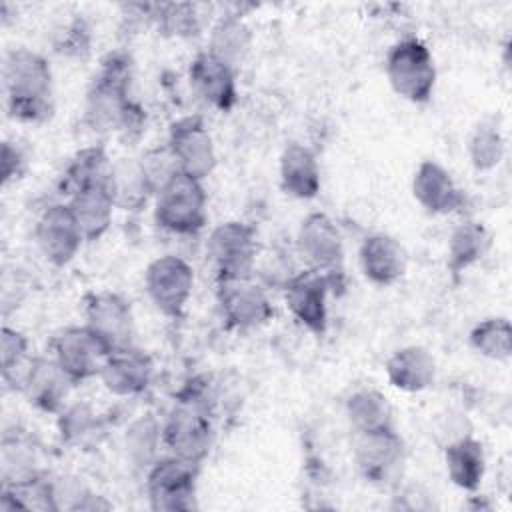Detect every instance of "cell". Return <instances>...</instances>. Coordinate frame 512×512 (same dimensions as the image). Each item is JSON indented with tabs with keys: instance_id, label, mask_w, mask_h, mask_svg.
Here are the masks:
<instances>
[{
	"instance_id": "6da1fadb",
	"label": "cell",
	"mask_w": 512,
	"mask_h": 512,
	"mask_svg": "<svg viewBox=\"0 0 512 512\" xmlns=\"http://www.w3.org/2000/svg\"><path fill=\"white\" fill-rule=\"evenodd\" d=\"M134 64L124 50L108 52L94 74L82 110V122L96 134L116 132L126 140L138 138L146 124L144 108L132 98Z\"/></svg>"
},
{
	"instance_id": "7a4b0ae2",
	"label": "cell",
	"mask_w": 512,
	"mask_h": 512,
	"mask_svg": "<svg viewBox=\"0 0 512 512\" xmlns=\"http://www.w3.org/2000/svg\"><path fill=\"white\" fill-rule=\"evenodd\" d=\"M214 442V392L204 376L190 378L174 396L162 420L168 454L202 464Z\"/></svg>"
},
{
	"instance_id": "3957f363",
	"label": "cell",
	"mask_w": 512,
	"mask_h": 512,
	"mask_svg": "<svg viewBox=\"0 0 512 512\" xmlns=\"http://www.w3.org/2000/svg\"><path fill=\"white\" fill-rule=\"evenodd\" d=\"M4 96L8 116L24 124H44L54 114V76L36 50L18 46L4 54Z\"/></svg>"
},
{
	"instance_id": "277c9868",
	"label": "cell",
	"mask_w": 512,
	"mask_h": 512,
	"mask_svg": "<svg viewBox=\"0 0 512 512\" xmlns=\"http://www.w3.org/2000/svg\"><path fill=\"white\" fill-rule=\"evenodd\" d=\"M208 220L204 180L176 172L154 194V222L178 236L198 234Z\"/></svg>"
},
{
	"instance_id": "5b68a950",
	"label": "cell",
	"mask_w": 512,
	"mask_h": 512,
	"mask_svg": "<svg viewBox=\"0 0 512 512\" xmlns=\"http://www.w3.org/2000/svg\"><path fill=\"white\" fill-rule=\"evenodd\" d=\"M384 70L390 88L412 104H426L436 88V62L430 48L416 36L394 42L386 54Z\"/></svg>"
},
{
	"instance_id": "8992f818",
	"label": "cell",
	"mask_w": 512,
	"mask_h": 512,
	"mask_svg": "<svg viewBox=\"0 0 512 512\" xmlns=\"http://www.w3.org/2000/svg\"><path fill=\"white\" fill-rule=\"evenodd\" d=\"M198 462L164 454L146 472L148 504L156 512H188L198 506Z\"/></svg>"
},
{
	"instance_id": "52a82bcc",
	"label": "cell",
	"mask_w": 512,
	"mask_h": 512,
	"mask_svg": "<svg viewBox=\"0 0 512 512\" xmlns=\"http://www.w3.org/2000/svg\"><path fill=\"white\" fill-rule=\"evenodd\" d=\"M206 256L216 282L252 276L258 256L256 230L242 220L220 222L208 236Z\"/></svg>"
},
{
	"instance_id": "ba28073f",
	"label": "cell",
	"mask_w": 512,
	"mask_h": 512,
	"mask_svg": "<svg viewBox=\"0 0 512 512\" xmlns=\"http://www.w3.org/2000/svg\"><path fill=\"white\" fill-rule=\"evenodd\" d=\"M352 458L358 474L372 486L390 488L400 484L406 462V444L396 428L378 432H356Z\"/></svg>"
},
{
	"instance_id": "9c48e42d",
	"label": "cell",
	"mask_w": 512,
	"mask_h": 512,
	"mask_svg": "<svg viewBox=\"0 0 512 512\" xmlns=\"http://www.w3.org/2000/svg\"><path fill=\"white\" fill-rule=\"evenodd\" d=\"M144 290L162 316L178 320L194 292V270L182 256H158L144 270Z\"/></svg>"
},
{
	"instance_id": "30bf717a",
	"label": "cell",
	"mask_w": 512,
	"mask_h": 512,
	"mask_svg": "<svg viewBox=\"0 0 512 512\" xmlns=\"http://www.w3.org/2000/svg\"><path fill=\"white\" fill-rule=\"evenodd\" d=\"M216 286L218 308L230 330L252 332L272 320L274 306L268 292L252 276L216 282Z\"/></svg>"
},
{
	"instance_id": "8fae6325",
	"label": "cell",
	"mask_w": 512,
	"mask_h": 512,
	"mask_svg": "<svg viewBox=\"0 0 512 512\" xmlns=\"http://www.w3.org/2000/svg\"><path fill=\"white\" fill-rule=\"evenodd\" d=\"M166 146L178 172L198 180L208 178L218 164L214 138L200 116H182L174 120L168 128Z\"/></svg>"
},
{
	"instance_id": "7c38bea8",
	"label": "cell",
	"mask_w": 512,
	"mask_h": 512,
	"mask_svg": "<svg viewBox=\"0 0 512 512\" xmlns=\"http://www.w3.org/2000/svg\"><path fill=\"white\" fill-rule=\"evenodd\" d=\"M50 350L52 358L74 380V384L98 378L110 354L106 344L86 324L66 326L56 332L52 336Z\"/></svg>"
},
{
	"instance_id": "4fadbf2b",
	"label": "cell",
	"mask_w": 512,
	"mask_h": 512,
	"mask_svg": "<svg viewBox=\"0 0 512 512\" xmlns=\"http://www.w3.org/2000/svg\"><path fill=\"white\" fill-rule=\"evenodd\" d=\"M296 248L306 268L336 276L344 266V240L340 228L326 212H310L296 230Z\"/></svg>"
},
{
	"instance_id": "5bb4252c",
	"label": "cell",
	"mask_w": 512,
	"mask_h": 512,
	"mask_svg": "<svg viewBox=\"0 0 512 512\" xmlns=\"http://www.w3.org/2000/svg\"><path fill=\"white\" fill-rule=\"evenodd\" d=\"M332 282V276L312 268L300 270L284 282V302L292 318L314 336H322L328 328V292Z\"/></svg>"
},
{
	"instance_id": "9a60e30c",
	"label": "cell",
	"mask_w": 512,
	"mask_h": 512,
	"mask_svg": "<svg viewBox=\"0 0 512 512\" xmlns=\"http://www.w3.org/2000/svg\"><path fill=\"white\" fill-rule=\"evenodd\" d=\"M84 324L110 352L132 346L136 324L130 302L118 292H90L84 298Z\"/></svg>"
},
{
	"instance_id": "2e32d148",
	"label": "cell",
	"mask_w": 512,
	"mask_h": 512,
	"mask_svg": "<svg viewBox=\"0 0 512 512\" xmlns=\"http://www.w3.org/2000/svg\"><path fill=\"white\" fill-rule=\"evenodd\" d=\"M34 240L44 260L58 268L70 264L86 242L70 206L64 200L52 202L40 212L34 224Z\"/></svg>"
},
{
	"instance_id": "e0dca14e",
	"label": "cell",
	"mask_w": 512,
	"mask_h": 512,
	"mask_svg": "<svg viewBox=\"0 0 512 512\" xmlns=\"http://www.w3.org/2000/svg\"><path fill=\"white\" fill-rule=\"evenodd\" d=\"M188 82L192 92L218 112H228L238 102L236 68L208 50H200L190 60Z\"/></svg>"
},
{
	"instance_id": "ac0fdd59",
	"label": "cell",
	"mask_w": 512,
	"mask_h": 512,
	"mask_svg": "<svg viewBox=\"0 0 512 512\" xmlns=\"http://www.w3.org/2000/svg\"><path fill=\"white\" fill-rule=\"evenodd\" d=\"M74 380L52 356H34L20 386V394L40 412L60 414L68 406Z\"/></svg>"
},
{
	"instance_id": "d6986e66",
	"label": "cell",
	"mask_w": 512,
	"mask_h": 512,
	"mask_svg": "<svg viewBox=\"0 0 512 512\" xmlns=\"http://www.w3.org/2000/svg\"><path fill=\"white\" fill-rule=\"evenodd\" d=\"M152 376L154 360L146 350L132 344L110 352L98 378L110 394L130 398L142 394L150 386Z\"/></svg>"
},
{
	"instance_id": "ffe728a7",
	"label": "cell",
	"mask_w": 512,
	"mask_h": 512,
	"mask_svg": "<svg viewBox=\"0 0 512 512\" xmlns=\"http://www.w3.org/2000/svg\"><path fill=\"white\" fill-rule=\"evenodd\" d=\"M412 196L430 214H452L466 202L464 190L438 160H422L412 174Z\"/></svg>"
},
{
	"instance_id": "44dd1931",
	"label": "cell",
	"mask_w": 512,
	"mask_h": 512,
	"mask_svg": "<svg viewBox=\"0 0 512 512\" xmlns=\"http://www.w3.org/2000/svg\"><path fill=\"white\" fill-rule=\"evenodd\" d=\"M358 262L368 282L374 286H392L408 270V252L392 234L372 232L360 242Z\"/></svg>"
},
{
	"instance_id": "7402d4cb",
	"label": "cell",
	"mask_w": 512,
	"mask_h": 512,
	"mask_svg": "<svg viewBox=\"0 0 512 512\" xmlns=\"http://www.w3.org/2000/svg\"><path fill=\"white\" fill-rule=\"evenodd\" d=\"M64 202L70 206L86 242H96L108 232L116 210L110 182L78 188Z\"/></svg>"
},
{
	"instance_id": "603a6c76",
	"label": "cell",
	"mask_w": 512,
	"mask_h": 512,
	"mask_svg": "<svg viewBox=\"0 0 512 512\" xmlns=\"http://www.w3.org/2000/svg\"><path fill=\"white\" fill-rule=\"evenodd\" d=\"M278 176L284 194L296 200H312L322 188L316 154L302 142H288L280 154Z\"/></svg>"
},
{
	"instance_id": "cb8c5ba5",
	"label": "cell",
	"mask_w": 512,
	"mask_h": 512,
	"mask_svg": "<svg viewBox=\"0 0 512 512\" xmlns=\"http://www.w3.org/2000/svg\"><path fill=\"white\" fill-rule=\"evenodd\" d=\"M386 378L400 392L416 394L428 390L436 380L434 356L418 344H408L394 350L386 360Z\"/></svg>"
},
{
	"instance_id": "d4e9b609",
	"label": "cell",
	"mask_w": 512,
	"mask_h": 512,
	"mask_svg": "<svg viewBox=\"0 0 512 512\" xmlns=\"http://www.w3.org/2000/svg\"><path fill=\"white\" fill-rule=\"evenodd\" d=\"M442 450L450 482L464 492H476L486 474L484 444L472 434H464L446 442Z\"/></svg>"
},
{
	"instance_id": "484cf974",
	"label": "cell",
	"mask_w": 512,
	"mask_h": 512,
	"mask_svg": "<svg viewBox=\"0 0 512 512\" xmlns=\"http://www.w3.org/2000/svg\"><path fill=\"white\" fill-rule=\"evenodd\" d=\"M492 234L484 222L466 218L454 226L448 236L446 268L452 276H460L476 266L490 250Z\"/></svg>"
},
{
	"instance_id": "4316f807",
	"label": "cell",
	"mask_w": 512,
	"mask_h": 512,
	"mask_svg": "<svg viewBox=\"0 0 512 512\" xmlns=\"http://www.w3.org/2000/svg\"><path fill=\"white\" fill-rule=\"evenodd\" d=\"M344 410L354 432H378L396 428L394 408L390 400L372 386L354 390L346 398Z\"/></svg>"
},
{
	"instance_id": "83f0119b",
	"label": "cell",
	"mask_w": 512,
	"mask_h": 512,
	"mask_svg": "<svg viewBox=\"0 0 512 512\" xmlns=\"http://www.w3.org/2000/svg\"><path fill=\"white\" fill-rule=\"evenodd\" d=\"M252 40V28L242 14H222L210 28L206 50L236 68L248 56Z\"/></svg>"
},
{
	"instance_id": "f1b7e54d",
	"label": "cell",
	"mask_w": 512,
	"mask_h": 512,
	"mask_svg": "<svg viewBox=\"0 0 512 512\" xmlns=\"http://www.w3.org/2000/svg\"><path fill=\"white\" fill-rule=\"evenodd\" d=\"M112 166H114V162L110 160L104 146H100V144L86 146V148L78 150L66 164L62 178H60V192L64 196H70L78 188L110 182Z\"/></svg>"
},
{
	"instance_id": "f546056e",
	"label": "cell",
	"mask_w": 512,
	"mask_h": 512,
	"mask_svg": "<svg viewBox=\"0 0 512 512\" xmlns=\"http://www.w3.org/2000/svg\"><path fill=\"white\" fill-rule=\"evenodd\" d=\"M56 428L62 444L72 448H88L104 434V422L88 402H68V406L56 414Z\"/></svg>"
},
{
	"instance_id": "4dcf8cb0",
	"label": "cell",
	"mask_w": 512,
	"mask_h": 512,
	"mask_svg": "<svg viewBox=\"0 0 512 512\" xmlns=\"http://www.w3.org/2000/svg\"><path fill=\"white\" fill-rule=\"evenodd\" d=\"M162 444V420L158 422L154 414L138 416L124 434L126 458L136 470H148L160 458Z\"/></svg>"
},
{
	"instance_id": "1f68e13d",
	"label": "cell",
	"mask_w": 512,
	"mask_h": 512,
	"mask_svg": "<svg viewBox=\"0 0 512 512\" xmlns=\"http://www.w3.org/2000/svg\"><path fill=\"white\" fill-rule=\"evenodd\" d=\"M110 188L116 200V208L122 210H140L150 198H154V190L140 166V160L122 158L114 162Z\"/></svg>"
},
{
	"instance_id": "d6a6232c",
	"label": "cell",
	"mask_w": 512,
	"mask_h": 512,
	"mask_svg": "<svg viewBox=\"0 0 512 512\" xmlns=\"http://www.w3.org/2000/svg\"><path fill=\"white\" fill-rule=\"evenodd\" d=\"M472 350L488 360L506 362L512 356V326L506 316H488L474 324L468 334Z\"/></svg>"
},
{
	"instance_id": "836d02e7",
	"label": "cell",
	"mask_w": 512,
	"mask_h": 512,
	"mask_svg": "<svg viewBox=\"0 0 512 512\" xmlns=\"http://www.w3.org/2000/svg\"><path fill=\"white\" fill-rule=\"evenodd\" d=\"M32 358L28 336L22 330L4 324L0 334V372L2 382L14 392L20 390Z\"/></svg>"
},
{
	"instance_id": "e575fe53",
	"label": "cell",
	"mask_w": 512,
	"mask_h": 512,
	"mask_svg": "<svg viewBox=\"0 0 512 512\" xmlns=\"http://www.w3.org/2000/svg\"><path fill=\"white\" fill-rule=\"evenodd\" d=\"M200 6L190 2H168L150 4V18L156 22L158 30L174 38H192L200 34L204 22L200 16Z\"/></svg>"
},
{
	"instance_id": "d590c367",
	"label": "cell",
	"mask_w": 512,
	"mask_h": 512,
	"mask_svg": "<svg viewBox=\"0 0 512 512\" xmlns=\"http://www.w3.org/2000/svg\"><path fill=\"white\" fill-rule=\"evenodd\" d=\"M468 158L474 170L478 172H490L494 170L506 152L504 136L494 120H480L470 136H468Z\"/></svg>"
},
{
	"instance_id": "8d00e7d4",
	"label": "cell",
	"mask_w": 512,
	"mask_h": 512,
	"mask_svg": "<svg viewBox=\"0 0 512 512\" xmlns=\"http://www.w3.org/2000/svg\"><path fill=\"white\" fill-rule=\"evenodd\" d=\"M38 468L34 446L22 436H4L2 440V484H14L36 476Z\"/></svg>"
},
{
	"instance_id": "74e56055",
	"label": "cell",
	"mask_w": 512,
	"mask_h": 512,
	"mask_svg": "<svg viewBox=\"0 0 512 512\" xmlns=\"http://www.w3.org/2000/svg\"><path fill=\"white\" fill-rule=\"evenodd\" d=\"M54 50L66 58H86L92 50V28L82 16L68 20L56 34Z\"/></svg>"
},
{
	"instance_id": "f35d334b",
	"label": "cell",
	"mask_w": 512,
	"mask_h": 512,
	"mask_svg": "<svg viewBox=\"0 0 512 512\" xmlns=\"http://www.w3.org/2000/svg\"><path fill=\"white\" fill-rule=\"evenodd\" d=\"M0 166H2V184L4 186H8L10 182L24 176V172L28 168V156L18 142H12V140L2 142Z\"/></svg>"
}]
</instances>
